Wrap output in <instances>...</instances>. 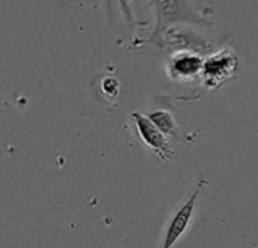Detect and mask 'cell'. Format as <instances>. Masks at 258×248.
I'll return each mask as SVG.
<instances>
[{
    "label": "cell",
    "instance_id": "cell-1",
    "mask_svg": "<svg viewBox=\"0 0 258 248\" xmlns=\"http://www.w3.org/2000/svg\"><path fill=\"white\" fill-rule=\"evenodd\" d=\"M207 185H209V180L206 177H201L200 182L197 183L195 189L192 191L190 197H187L181 203V206L172 214V217L166 226L160 248H174L178 244V241L184 236V233L190 227L192 220L195 217V209H197V203L201 197V192L204 191V188Z\"/></svg>",
    "mask_w": 258,
    "mask_h": 248
},
{
    "label": "cell",
    "instance_id": "cell-2",
    "mask_svg": "<svg viewBox=\"0 0 258 248\" xmlns=\"http://www.w3.org/2000/svg\"><path fill=\"white\" fill-rule=\"evenodd\" d=\"M237 70H239L237 55L230 48H224L204 59L200 76L203 77V83L209 89H216L222 83L233 79Z\"/></svg>",
    "mask_w": 258,
    "mask_h": 248
},
{
    "label": "cell",
    "instance_id": "cell-3",
    "mask_svg": "<svg viewBox=\"0 0 258 248\" xmlns=\"http://www.w3.org/2000/svg\"><path fill=\"white\" fill-rule=\"evenodd\" d=\"M157 14V27L154 35H160L171 23H204L206 18L195 11L190 0H154Z\"/></svg>",
    "mask_w": 258,
    "mask_h": 248
},
{
    "label": "cell",
    "instance_id": "cell-4",
    "mask_svg": "<svg viewBox=\"0 0 258 248\" xmlns=\"http://www.w3.org/2000/svg\"><path fill=\"white\" fill-rule=\"evenodd\" d=\"M132 120L136 129V133L139 139L153 150L163 162H169L174 158V148L169 142V139L154 126V123L148 118V115L142 112H133Z\"/></svg>",
    "mask_w": 258,
    "mask_h": 248
},
{
    "label": "cell",
    "instance_id": "cell-5",
    "mask_svg": "<svg viewBox=\"0 0 258 248\" xmlns=\"http://www.w3.org/2000/svg\"><path fill=\"white\" fill-rule=\"evenodd\" d=\"M204 59L194 50H180L174 53L168 64V76L174 80H190L201 74Z\"/></svg>",
    "mask_w": 258,
    "mask_h": 248
},
{
    "label": "cell",
    "instance_id": "cell-6",
    "mask_svg": "<svg viewBox=\"0 0 258 248\" xmlns=\"http://www.w3.org/2000/svg\"><path fill=\"white\" fill-rule=\"evenodd\" d=\"M148 118L154 123V126L166 136V138H174L177 141H181V142H187L186 139V135L181 132L180 126L177 124L175 118L172 117L171 112L168 111H163V109H159V111H154L148 115Z\"/></svg>",
    "mask_w": 258,
    "mask_h": 248
}]
</instances>
